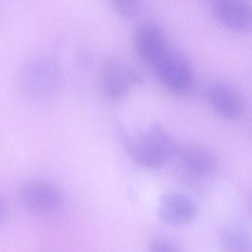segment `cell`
<instances>
[{
	"label": "cell",
	"mask_w": 252,
	"mask_h": 252,
	"mask_svg": "<svg viewBox=\"0 0 252 252\" xmlns=\"http://www.w3.org/2000/svg\"><path fill=\"white\" fill-rule=\"evenodd\" d=\"M175 157L179 159L187 180L194 185L209 179L217 169L215 156L200 144L193 143L178 147Z\"/></svg>",
	"instance_id": "cell-4"
},
{
	"label": "cell",
	"mask_w": 252,
	"mask_h": 252,
	"mask_svg": "<svg viewBox=\"0 0 252 252\" xmlns=\"http://www.w3.org/2000/svg\"><path fill=\"white\" fill-rule=\"evenodd\" d=\"M148 252H183L181 248L170 242L160 241L153 243Z\"/></svg>",
	"instance_id": "cell-12"
},
{
	"label": "cell",
	"mask_w": 252,
	"mask_h": 252,
	"mask_svg": "<svg viewBox=\"0 0 252 252\" xmlns=\"http://www.w3.org/2000/svg\"><path fill=\"white\" fill-rule=\"evenodd\" d=\"M134 45L139 57L153 66L169 48L166 36L156 23H142L134 33Z\"/></svg>",
	"instance_id": "cell-6"
},
{
	"label": "cell",
	"mask_w": 252,
	"mask_h": 252,
	"mask_svg": "<svg viewBox=\"0 0 252 252\" xmlns=\"http://www.w3.org/2000/svg\"><path fill=\"white\" fill-rule=\"evenodd\" d=\"M139 77L115 58L104 61L100 73V83L104 94L112 100H122L129 94L133 82Z\"/></svg>",
	"instance_id": "cell-5"
},
{
	"label": "cell",
	"mask_w": 252,
	"mask_h": 252,
	"mask_svg": "<svg viewBox=\"0 0 252 252\" xmlns=\"http://www.w3.org/2000/svg\"><path fill=\"white\" fill-rule=\"evenodd\" d=\"M220 245L224 252H250V243L238 231H226L221 234Z\"/></svg>",
	"instance_id": "cell-10"
},
{
	"label": "cell",
	"mask_w": 252,
	"mask_h": 252,
	"mask_svg": "<svg viewBox=\"0 0 252 252\" xmlns=\"http://www.w3.org/2000/svg\"><path fill=\"white\" fill-rule=\"evenodd\" d=\"M20 200L27 212L38 216L54 213L63 203L60 189L42 180H33L25 184L20 189Z\"/></svg>",
	"instance_id": "cell-3"
},
{
	"label": "cell",
	"mask_w": 252,
	"mask_h": 252,
	"mask_svg": "<svg viewBox=\"0 0 252 252\" xmlns=\"http://www.w3.org/2000/svg\"><path fill=\"white\" fill-rule=\"evenodd\" d=\"M132 160L141 167H162L176 156L178 147L162 126L153 125L135 137L126 145Z\"/></svg>",
	"instance_id": "cell-1"
},
{
	"label": "cell",
	"mask_w": 252,
	"mask_h": 252,
	"mask_svg": "<svg viewBox=\"0 0 252 252\" xmlns=\"http://www.w3.org/2000/svg\"><path fill=\"white\" fill-rule=\"evenodd\" d=\"M198 209L195 202L185 194L169 192L163 194L159 204V215L171 225H182L192 222Z\"/></svg>",
	"instance_id": "cell-8"
},
{
	"label": "cell",
	"mask_w": 252,
	"mask_h": 252,
	"mask_svg": "<svg viewBox=\"0 0 252 252\" xmlns=\"http://www.w3.org/2000/svg\"><path fill=\"white\" fill-rule=\"evenodd\" d=\"M7 217V207L5 201L0 197V225L5 220Z\"/></svg>",
	"instance_id": "cell-13"
},
{
	"label": "cell",
	"mask_w": 252,
	"mask_h": 252,
	"mask_svg": "<svg viewBox=\"0 0 252 252\" xmlns=\"http://www.w3.org/2000/svg\"><path fill=\"white\" fill-rule=\"evenodd\" d=\"M152 67L159 81L172 92L182 94L191 87V64L187 57L178 50L169 47Z\"/></svg>",
	"instance_id": "cell-2"
},
{
	"label": "cell",
	"mask_w": 252,
	"mask_h": 252,
	"mask_svg": "<svg viewBox=\"0 0 252 252\" xmlns=\"http://www.w3.org/2000/svg\"><path fill=\"white\" fill-rule=\"evenodd\" d=\"M208 98L212 108L221 117L235 120L244 112V101L240 93L228 82H217L210 87Z\"/></svg>",
	"instance_id": "cell-7"
},
{
	"label": "cell",
	"mask_w": 252,
	"mask_h": 252,
	"mask_svg": "<svg viewBox=\"0 0 252 252\" xmlns=\"http://www.w3.org/2000/svg\"><path fill=\"white\" fill-rule=\"evenodd\" d=\"M213 11L218 20L229 29L247 32L252 26V10L241 0H220L214 2Z\"/></svg>",
	"instance_id": "cell-9"
},
{
	"label": "cell",
	"mask_w": 252,
	"mask_h": 252,
	"mask_svg": "<svg viewBox=\"0 0 252 252\" xmlns=\"http://www.w3.org/2000/svg\"><path fill=\"white\" fill-rule=\"evenodd\" d=\"M115 11L125 18H133L140 14L141 3L136 0H113L111 2Z\"/></svg>",
	"instance_id": "cell-11"
}]
</instances>
